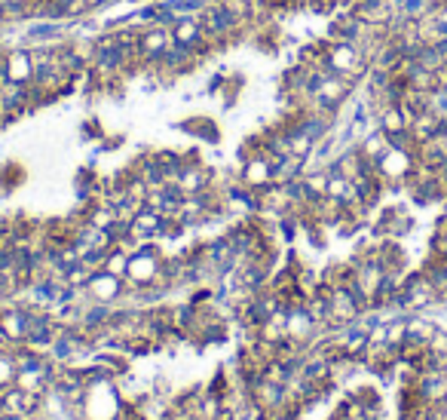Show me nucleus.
<instances>
[{"mask_svg": "<svg viewBox=\"0 0 447 420\" xmlns=\"http://www.w3.org/2000/svg\"><path fill=\"white\" fill-rule=\"evenodd\" d=\"M175 15H202L212 0H166Z\"/></svg>", "mask_w": 447, "mask_h": 420, "instance_id": "39448f33", "label": "nucleus"}, {"mask_svg": "<svg viewBox=\"0 0 447 420\" xmlns=\"http://www.w3.org/2000/svg\"><path fill=\"white\" fill-rule=\"evenodd\" d=\"M6 80H13V83H31L34 80V55L28 49H13V53H6Z\"/></svg>", "mask_w": 447, "mask_h": 420, "instance_id": "7ed1b4c3", "label": "nucleus"}, {"mask_svg": "<svg viewBox=\"0 0 447 420\" xmlns=\"http://www.w3.org/2000/svg\"><path fill=\"white\" fill-rule=\"evenodd\" d=\"M168 44H172V31H168V25H150V28H141V68H154Z\"/></svg>", "mask_w": 447, "mask_h": 420, "instance_id": "f257e3e1", "label": "nucleus"}, {"mask_svg": "<svg viewBox=\"0 0 447 420\" xmlns=\"http://www.w3.org/2000/svg\"><path fill=\"white\" fill-rule=\"evenodd\" d=\"M86 291L95 301H101V304H114V301H120V295H123V276H114L107 270H95L86 282Z\"/></svg>", "mask_w": 447, "mask_h": 420, "instance_id": "f03ea898", "label": "nucleus"}, {"mask_svg": "<svg viewBox=\"0 0 447 420\" xmlns=\"http://www.w3.org/2000/svg\"><path fill=\"white\" fill-rule=\"evenodd\" d=\"M62 34H65V25L62 22H49V19H40L37 25H31V28L25 31V37L37 40V44H58Z\"/></svg>", "mask_w": 447, "mask_h": 420, "instance_id": "20e7f679", "label": "nucleus"}]
</instances>
